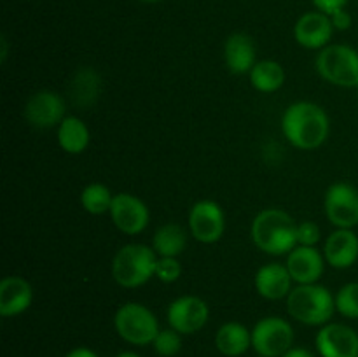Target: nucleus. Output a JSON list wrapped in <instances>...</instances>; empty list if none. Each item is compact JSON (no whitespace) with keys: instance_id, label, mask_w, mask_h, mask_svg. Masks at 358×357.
Returning a JSON list of instances; mask_svg holds the SVG:
<instances>
[{"instance_id":"obj_1","label":"nucleus","mask_w":358,"mask_h":357,"mask_svg":"<svg viewBox=\"0 0 358 357\" xmlns=\"http://www.w3.org/2000/svg\"><path fill=\"white\" fill-rule=\"evenodd\" d=\"M282 132L290 146L301 150H315L329 139L331 119L324 107L301 100L289 105L282 115Z\"/></svg>"},{"instance_id":"obj_2","label":"nucleus","mask_w":358,"mask_h":357,"mask_svg":"<svg viewBox=\"0 0 358 357\" xmlns=\"http://www.w3.org/2000/svg\"><path fill=\"white\" fill-rule=\"evenodd\" d=\"M297 223L282 209H264L254 217L250 238L255 247L269 255H287L297 245Z\"/></svg>"},{"instance_id":"obj_3","label":"nucleus","mask_w":358,"mask_h":357,"mask_svg":"<svg viewBox=\"0 0 358 357\" xmlns=\"http://www.w3.org/2000/svg\"><path fill=\"white\" fill-rule=\"evenodd\" d=\"M287 312L304 326L329 324L336 314V296L322 284H297L287 296Z\"/></svg>"},{"instance_id":"obj_4","label":"nucleus","mask_w":358,"mask_h":357,"mask_svg":"<svg viewBox=\"0 0 358 357\" xmlns=\"http://www.w3.org/2000/svg\"><path fill=\"white\" fill-rule=\"evenodd\" d=\"M159 255L145 244H126L112 259V279L124 289H135L149 282L156 273Z\"/></svg>"},{"instance_id":"obj_5","label":"nucleus","mask_w":358,"mask_h":357,"mask_svg":"<svg viewBox=\"0 0 358 357\" xmlns=\"http://www.w3.org/2000/svg\"><path fill=\"white\" fill-rule=\"evenodd\" d=\"M114 328L126 343L135 346L152 345L161 331L154 312L136 301H128L115 310Z\"/></svg>"},{"instance_id":"obj_6","label":"nucleus","mask_w":358,"mask_h":357,"mask_svg":"<svg viewBox=\"0 0 358 357\" xmlns=\"http://www.w3.org/2000/svg\"><path fill=\"white\" fill-rule=\"evenodd\" d=\"M318 76L339 88H358V51L346 44H329L315 58Z\"/></svg>"},{"instance_id":"obj_7","label":"nucleus","mask_w":358,"mask_h":357,"mask_svg":"<svg viewBox=\"0 0 358 357\" xmlns=\"http://www.w3.org/2000/svg\"><path fill=\"white\" fill-rule=\"evenodd\" d=\"M294 328L287 318L269 315L255 322L252 329V349L257 356L282 357L294 346Z\"/></svg>"},{"instance_id":"obj_8","label":"nucleus","mask_w":358,"mask_h":357,"mask_svg":"<svg viewBox=\"0 0 358 357\" xmlns=\"http://www.w3.org/2000/svg\"><path fill=\"white\" fill-rule=\"evenodd\" d=\"M324 209L332 226L353 230L358 226V189L348 182H334L325 191Z\"/></svg>"},{"instance_id":"obj_9","label":"nucleus","mask_w":358,"mask_h":357,"mask_svg":"<svg viewBox=\"0 0 358 357\" xmlns=\"http://www.w3.org/2000/svg\"><path fill=\"white\" fill-rule=\"evenodd\" d=\"M189 231L199 244H217L226 233V214L213 200H199L189 210Z\"/></svg>"},{"instance_id":"obj_10","label":"nucleus","mask_w":358,"mask_h":357,"mask_svg":"<svg viewBox=\"0 0 358 357\" xmlns=\"http://www.w3.org/2000/svg\"><path fill=\"white\" fill-rule=\"evenodd\" d=\"M166 318L168 326L180 332L182 336L194 335V332L201 331L208 322L210 307L203 298L187 294V296L177 298L168 304Z\"/></svg>"},{"instance_id":"obj_11","label":"nucleus","mask_w":358,"mask_h":357,"mask_svg":"<svg viewBox=\"0 0 358 357\" xmlns=\"http://www.w3.org/2000/svg\"><path fill=\"white\" fill-rule=\"evenodd\" d=\"M23 115L28 125L34 128H58L59 122L66 118V104L62 94L56 91H35L24 104Z\"/></svg>"},{"instance_id":"obj_12","label":"nucleus","mask_w":358,"mask_h":357,"mask_svg":"<svg viewBox=\"0 0 358 357\" xmlns=\"http://www.w3.org/2000/svg\"><path fill=\"white\" fill-rule=\"evenodd\" d=\"M108 216H110L114 226L121 233L129 234V237H135V234L145 231L150 220L149 206L145 205L143 200L131 192H115Z\"/></svg>"},{"instance_id":"obj_13","label":"nucleus","mask_w":358,"mask_h":357,"mask_svg":"<svg viewBox=\"0 0 358 357\" xmlns=\"http://www.w3.org/2000/svg\"><path fill=\"white\" fill-rule=\"evenodd\" d=\"M315 346L322 357H358V332L341 322H329L318 329Z\"/></svg>"},{"instance_id":"obj_14","label":"nucleus","mask_w":358,"mask_h":357,"mask_svg":"<svg viewBox=\"0 0 358 357\" xmlns=\"http://www.w3.org/2000/svg\"><path fill=\"white\" fill-rule=\"evenodd\" d=\"M325 258L317 247L296 245L287 254L285 266L296 284H317L325 272Z\"/></svg>"},{"instance_id":"obj_15","label":"nucleus","mask_w":358,"mask_h":357,"mask_svg":"<svg viewBox=\"0 0 358 357\" xmlns=\"http://www.w3.org/2000/svg\"><path fill=\"white\" fill-rule=\"evenodd\" d=\"M334 27H332L331 16L313 10L306 13L294 24V38L297 44L306 49H324L331 42Z\"/></svg>"},{"instance_id":"obj_16","label":"nucleus","mask_w":358,"mask_h":357,"mask_svg":"<svg viewBox=\"0 0 358 357\" xmlns=\"http://www.w3.org/2000/svg\"><path fill=\"white\" fill-rule=\"evenodd\" d=\"M34 287L20 275L3 276L0 280V315L3 318L17 317L31 307Z\"/></svg>"},{"instance_id":"obj_17","label":"nucleus","mask_w":358,"mask_h":357,"mask_svg":"<svg viewBox=\"0 0 358 357\" xmlns=\"http://www.w3.org/2000/svg\"><path fill=\"white\" fill-rule=\"evenodd\" d=\"M294 280L290 276L289 270L285 265H280V262H268V265H262L257 270L254 276V286L255 290L261 298L269 301H278L283 300L290 294Z\"/></svg>"},{"instance_id":"obj_18","label":"nucleus","mask_w":358,"mask_h":357,"mask_svg":"<svg viewBox=\"0 0 358 357\" xmlns=\"http://www.w3.org/2000/svg\"><path fill=\"white\" fill-rule=\"evenodd\" d=\"M324 258L336 270L352 268L358 259V237L353 230L336 227L324 244Z\"/></svg>"},{"instance_id":"obj_19","label":"nucleus","mask_w":358,"mask_h":357,"mask_svg":"<svg viewBox=\"0 0 358 357\" xmlns=\"http://www.w3.org/2000/svg\"><path fill=\"white\" fill-rule=\"evenodd\" d=\"M224 62L231 74H250L257 63V49L254 38L243 31H234L224 42Z\"/></svg>"},{"instance_id":"obj_20","label":"nucleus","mask_w":358,"mask_h":357,"mask_svg":"<svg viewBox=\"0 0 358 357\" xmlns=\"http://www.w3.org/2000/svg\"><path fill=\"white\" fill-rule=\"evenodd\" d=\"M215 346L222 356L241 357L252 346V331L241 322H224L215 332Z\"/></svg>"},{"instance_id":"obj_21","label":"nucleus","mask_w":358,"mask_h":357,"mask_svg":"<svg viewBox=\"0 0 358 357\" xmlns=\"http://www.w3.org/2000/svg\"><path fill=\"white\" fill-rule=\"evenodd\" d=\"M101 93V77L91 66H83L73 74L69 84L70 100L77 107H90L100 98Z\"/></svg>"},{"instance_id":"obj_22","label":"nucleus","mask_w":358,"mask_h":357,"mask_svg":"<svg viewBox=\"0 0 358 357\" xmlns=\"http://www.w3.org/2000/svg\"><path fill=\"white\" fill-rule=\"evenodd\" d=\"M56 139L58 146L66 154H83L90 146L91 133L83 119L77 115H66L56 130Z\"/></svg>"},{"instance_id":"obj_23","label":"nucleus","mask_w":358,"mask_h":357,"mask_svg":"<svg viewBox=\"0 0 358 357\" xmlns=\"http://www.w3.org/2000/svg\"><path fill=\"white\" fill-rule=\"evenodd\" d=\"M159 258H178L187 247V231L177 223H166L156 230L152 245Z\"/></svg>"},{"instance_id":"obj_24","label":"nucleus","mask_w":358,"mask_h":357,"mask_svg":"<svg viewBox=\"0 0 358 357\" xmlns=\"http://www.w3.org/2000/svg\"><path fill=\"white\" fill-rule=\"evenodd\" d=\"M250 84L259 93H275L285 84V70L276 59H261L250 70Z\"/></svg>"},{"instance_id":"obj_25","label":"nucleus","mask_w":358,"mask_h":357,"mask_svg":"<svg viewBox=\"0 0 358 357\" xmlns=\"http://www.w3.org/2000/svg\"><path fill=\"white\" fill-rule=\"evenodd\" d=\"M112 200H114V195L101 182H91V184H87L80 191L79 196L80 206L87 214H91V216H101V214L110 212Z\"/></svg>"},{"instance_id":"obj_26","label":"nucleus","mask_w":358,"mask_h":357,"mask_svg":"<svg viewBox=\"0 0 358 357\" xmlns=\"http://www.w3.org/2000/svg\"><path fill=\"white\" fill-rule=\"evenodd\" d=\"M336 312L346 318H358V282H348L336 293Z\"/></svg>"},{"instance_id":"obj_27","label":"nucleus","mask_w":358,"mask_h":357,"mask_svg":"<svg viewBox=\"0 0 358 357\" xmlns=\"http://www.w3.org/2000/svg\"><path fill=\"white\" fill-rule=\"evenodd\" d=\"M152 346L159 357H175L182 350V335L173 328L161 329Z\"/></svg>"},{"instance_id":"obj_28","label":"nucleus","mask_w":358,"mask_h":357,"mask_svg":"<svg viewBox=\"0 0 358 357\" xmlns=\"http://www.w3.org/2000/svg\"><path fill=\"white\" fill-rule=\"evenodd\" d=\"M154 276L163 284L177 282L182 276V262L178 258H157Z\"/></svg>"},{"instance_id":"obj_29","label":"nucleus","mask_w":358,"mask_h":357,"mask_svg":"<svg viewBox=\"0 0 358 357\" xmlns=\"http://www.w3.org/2000/svg\"><path fill=\"white\" fill-rule=\"evenodd\" d=\"M297 245H306V247H317L322 240V230L315 220H301L297 223Z\"/></svg>"},{"instance_id":"obj_30","label":"nucleus","mask_w":358,"mask_h":357,"mask_svg":"<svg viewBox=\"0 0 358 357\" xmlns=\"http://www.w3.org/2000/svg\"><path fill=\"white\" fill-rule=\"evenodd\" d=\"M313 4H315V7L320 10V13L331 16V14L345 9L346 4H348V0H313Z\"/></svg>"},{"instance_id":"obj_31","label":"nucleus","mask_w":358,"mask_h":357,"mask_svg":"<svg viewBox=\"0 0 358 357\" xmlns=\"http://www.w3.org/2000/svg\"><path fill=\"white\" fill-rule=\"evenodd\" d=\"M331 21H332V27H334V30L345 31L352 27V14H350L346 9H341V10H338V13L331 14Z\"/></svg>"},{"instance_id":"obj_32","label":"nucleus","mask_w":358,"mask_h":357,"mask_svg":"<svg viewBox=\"0 0 358 357\" xmlns=\"http://www.w3.org/2000/svg\"><path fill=\"white\" fill-rule=\"evenodd\" d=\"M65 357H98V354L93 349H87V346H76V349L69 350Z\"/></svg>"},{"instance_id":"obj_33","label":"nucleus","mask_w":358,"mask_h":357,"mask_svg":"<svg viewBox=\"0 0 358 357\" xmlns=\"http://www.w3.org/2000/svg\"><path fill=\"white\" fill-rule=\"evenodd\" d=\"M282 357H315V356L310 352V350L304 349V346H292V349H290L289 352L283 354Z\"/></svg>"},{"instance_id":"obj_34","label":"nucleus","mask_w":358,"mask_h":357,"mask_svg":"<svg viewBox=\"0 0 358 357\" xmlns=\"http://www.w3.org/2000/svg\"><path fill=\"white\" fill-rule=\"evenodd\" d=\"M0 62L2 63H6V59H7V38L3 37H0Z\"/></svg>"},{"instance_id":"obj_35","label":"nucleus","mask_w":358,"mask_h":357,"mask_svg":"<svg viewBox=\"0 0 358 357\" xmlns=\"http://www.w3.org/2000/svg\"><path fill=\"white\" fill-rule=\"evenodd\" d=\"M115 357H142V356H140V354H136V352H131V350H126V352L117 354Z\"/></svg>"},{"instance_id":"obj_36","label":"nucleus","mask_w":358,"mask_h":357,"mask_svg":"<svg viewBox=\"0 0 358 357\" xmlns=\"http://www.w3.org/2000/svg\"><path fill=\"white\" fill-rule=\"evenodd\" d=\"M140 2H143V4H159V2H163V0H140Z\"/></svg>"},{"instance_id":"obj_37","label":"nucleus","mask_w":358,"mask_h":357,"mask_svg":"<svg viewBox=\"0 0 358 357\" xmlns=\"http://www.w3.org/2000/svg\"><path fill=\"white\" fill-rule=\"evenodd\" d=\"M257 357H264V356H257Z\"/></svg>"},{"instance_id":"obj_38","label":"nucleus","mask_w":358,"mask_h":357,"mask_svg":"<svg viewBox=\"0 0 358 357\" xmlns=\"http://www.w3.org/2000/svg\"><path fill=\"white\" fill-rule=\"evenodd\" d=\"M357 90H358V88H357Z\"/></svg>"}]
</instances>
